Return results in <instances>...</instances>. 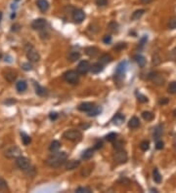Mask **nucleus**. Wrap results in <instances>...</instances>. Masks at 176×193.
<instances>
[{
	"label": "nucleus",
	"instance_id": "nucleus-18",
	"mask_svg": "<svg viewBox=\"0 0 176 193\" xmlns=\"http://www.w3.org/2000/svg\"><path fill=\"white\" fill-rule=\"evenodd\" d=\"M79 165L80 162L78 160H71L66 163V169L67 170H73V169H76Z\"/></svg>",
	"mask_w": 176,
	"mask_h": 193
},
{
	"label": "nucleus",
	"instance_id": "nucleus-3",
	"mask_svg": "<svg viewBox=\"0 0 176 193\" xmlns=\"http://www.w3.org/2000/svg\"><path fill=\"white\" fill-rule=\"evenodd\" d=\"M64 79L71 84H76L78 82V80H79V75H78L77 71L69 70V71H67L64 74Z\"/></svg>",
	"mask_w": 176,
	"mask_h": 193
},
{
	"label": "nucleus",
	"instance_id": "nucleus-8",
	"mask_svg": "<svg viewBox=\"0 0 176 193\" xmlns=\"http://www.w3.org/2000/svg\"><path fill=\"white\" fill-rule=\"evenodd\" d=\"M84 19H85V13L83 12L81 9H77V10L73 11L72 20L75 21L76 22L80 23V22H82L83 21H84Z\"/></svg>",
	"mask_w": 176,
	"mask_h": 193
},
{
	"label": "nucleus",
	"instance_id": "nucleus-43",
	"mask_svg": "<svg viewBox=\"0 0 176 193\" xmlns=\"http://www.w3.org/2000/svg\"><path fill=\"white\" fill-rule=\"evenodd\" d=\"M22 67H23V69L24 70H26V71H29V70H31L32 69V65L30 64V63H24L22 64Z\"/></svg>",
	"mask_w": 176,
	"mask_h": 193
},
{
	"label": "nucleus",
	"instance_id": "nucleus-48",
	"mask_svg": "<svg viewBox=\"0 0 176 193\" xmlns=\"http://www.w3.org/2000/svg\"><path fill=\"white\" fill-rule=\"evenodd\" d=\"M21 29V26L19 25V23H15V25L12 26V31H19Z\"/></svg>",
	"mask_w": 176,
	"mask_h": 193
},
{
	"label": "nucleus",
	"instance_id": "nucleus-54",
	"mask_svg": "<svg viewBox=\"0 0 176 193\" xmlns=\"http://www.w3.org/2000/svg\"><path fill=\"white\" fill-rule=\"evenodd\" d=\"M1 19H2V13L0 12V22H1Z\"/></svg>",
	"mask_w": 176,
	"mask_h": 193
},
{
	"label": "nucleus",
	"instance_id": "nucleus-57",
	"mask_svg": "<svg viewBox=\"0 0 176 193\" xmlns=\"http://www.w3.org/2000/svg\"><path fill=\"white\" fill-rule=\"evenodd\" d=\"M16 1H19V0H16Z\"/></svg>",
	"mask_w": 176,
	"mask_h": 193
},
{
	"label": "nucleus",
	"instance_id": "nucleus-7",
	"mask_svg": "<svg viewBox=\"0 0 176 193\" xmlns=\"http://www.w3.org/2000/svg\"><path fill=\"white\" fill-rule=\"evenodd\" d=\"M90 67H91V65L87 60H81L77 65V72H78V74L84 75L89 71Z\"/></svg>",
	"mask_w": 176,
	"mask_h": 193
},
{
	"label": "nucleus",
	"instance_id": "nucleus-26",
	"mask_svg": "<svg viewBox=\"0 0 176 193\" xmlns=\"http://www.w3.org/2000/svg\"><path fill=\"white\" fill-rule=\"evenodd\" d=\"M93 155H94V149H92V148H88V149H86L85 151L82 153L81 157H82V159L88 160V159H90V158L93 157Z\"/></svg>",
	"mask_w": 176,
	"mask_h": 193
},
{
	"label": "nucleus",
	"instance_id": "nucleus-37",
	"mask_svg": "<svg viewBox=\"0 0 176 193\" xmlns=\"http://www.w3.org/2000/svg\"><path fill=\"white\" fill-rule=\"evenodd\" d=\"M76 193H90L92 192V190L89 187H78L76 190Z\"/></svg>",
	"mask_w": 176,
	"mask_h": 193
},
{
	"label": "nucleus",
	"instance_id": "nucleus-49",
	"mask_svg": "<svg viewBox=\"0 0 176 193\" xmlns=\"http://www.w3.org/2000/svg\"><path fill=\"white\" fill-rule=\"evenodd\" d=\"M147 40H148L147 35H144V37H143V38L141 39V41H140V45H141V46H144V45H145V43L147 42Z\"/></svg>",
	"mask_w": 176,
	"mask_h": 193
},
{
	"label": "nucleus",
	"instance_id": "nucleus-25",
	"mask_svg": "<svg viewBox=\"0 0 176 193\" xmlns=\"http://www.w3.org/2000/svg\"><path fill=\"white\" fill-rule=\"evenodd\" d=\"M60 147H61V143L58 142V140H53L50 144L49 149H50L51 152H56L60 149Z\"/></svg>",
	"mask_w": 176,
	"mask_h": 193
},
{
	"label": "nucleus",
	"instance_id": "nucleus-33",
	"mask_svg": "<svg viewBox=\"0 0 176 193\" xmlns=\"http://www.w3.org/2000/svg\"><path fill=\"white\" fill-rule=\"evenodd\" d=\"M6 190H8L7 182L4 178L0 177V192H3V191H6Z\"/></svg>",
	"mask_w": 176,
	"mask_h": 193
},
{
	"label": "nucleus",
	"instance_id": "nucleus-31",
	"mask_svg": "<svg viewBox=\"0 0 176 193\" xmlns=\"http://www.w3.org/2000/svg\"><path fill=\"white\" fill-rule=\"evenodd\" d=\"M161 135H163V128H161V126H157L154 133V139L157 140L161 136Z\"/></svg>",
	"mask_w": 176,
	"mask_h": 193
},
{
	"label": "nucleus",
	"instance_id": "nucleus-32",
	"mask_svg": "<svg viewBox=\"0 0 176 193\" xmlns=\"http://www.w3.org/2000/svg\"><path fill=\"white\" fill-rule=\"evenodd\" d=\"M142 116H143V118H144L146 121H152L153 119H154V114L152 113L151 111H144L142 113Z\"/></svg>",
	"mask_w": 176,
	"mask_h": 193
},
{
	"label": "nucleus",
	"instance_id": "nucleus-52",
	"mask_svg": "<svg viewBox=\"0 0 176 193\" xmlns=\"http://www.w3.org/2000/svg\"><path fill=\"white\" fill-rule=\"evenodd\" d=\"M153 0H141V2L142 3H144V4H149L150 2H152Z\"/></svg>",
	"mask_w": 176,
	"mask_h": 193
},
{
	"label": "nucleus",
	"instance_id": "nucleus-11",
	"mask_svg": "<svg viewBox=\"0 0 176 193\" xmlns=\"http://www.w3.org/2000/svg\"><path fill=\"white\" fill-rule=\"evenodd\" d=\"M46 26V21L44 19H36L31 22V27L34 30H40L44 29Z\"/></svg>",
	"mask_w": 176,
	"mask_h": 193
},
{
	"label": "nucleus",
	"instance_id": "nucleus-35",
	"mask_svg": "<svg viewBox=\"0 0 176 193\" xmlns=\"http://www.w3.org/2000/svg\"><path fill=\"white\" fill-rule=\"evenodd\" d=\"M117 136H118V134H115V133H110L109 135L106 136V140H107L108 142H114V140H117Z\"/></svg>",
	"mask_w": 176,
	"mask_h": 193
},
{
	"label": "nucleus",
	"instance_id": "nucleus-55",
	"mask_svg": "<svg viewBox=\"0 0 176 193\" xmlns=\"http://www.w3.org/2000/svg\"><path fill=\"white\" fill-rule=\"evenodd\" d=\"M173 114H174V116H176V109H175V110L173 111Z\"/></svg>",
	"mask_w": 176,
	"mask_h": 193
},
{
	"label": "nucleus",
	"instance_id": "nucleus-15",
	"mask_svg": "<svg viewBox=\"0 0 176 193\" xmlns=\"http://www.w3.org/2000/svg\"><path fill=\"white\" fill-rule=\"evenodd\" d=\"M124 119H125V117H124L122 114H120V113H118V114H115L114 116V118H113V123L115 125V126H120L121 125L123 122H124Z\"/></svg>",
	"mask_w": 176,
	"mask_h": 193
},
{
	"label": "nucleus",
	"instance_id": "nucleus-17",
	"mask_svg": "<svg viewBox=\"0 0 176 193\" xmlns=\"http://www.w3.org/2000/svg\"><path fill=\"white\" fill-rule=\"evenodd\" d=\"M90 70L92 73L94 74H97V73H100L104 70V65L100 64V63H97V64H94L92 67H90Z\"/></svg>",
	"mask_w": 176,
	"mask_h": 193
},
{
	"label": "nucleus",
	"instance_id": "nucleus-28",
	"mask_svg": "<svg viewBox=\"0 0 176 193\" xmlns=\"http://www.w3.org/2000/svg\"><path fill=\"white\" fill-rule=\"evenodd\" d=\"M21 136H22V142L25 145H29L31 143V138L26 133H21Z\"/></svg>",
	"mask_w": 176,
	"mask_h": 193
},
{
	"label": "nucleus",
	"instance_id": "nucleus-38",
	"mask_svg": "<svg viewBox=\"0 0 176 193\" xmlns=\"http://www.w3.org/2000/svg\"><path fill=\"white\" fill-rule=\"evenodd\" d=\"M168 29H176V17L172 18L168 22Z\"/></svg>",
	"mask_w": 176,
	"mask_h": 193
},
{
	"label": "nucleus",
	"instance_id": "nucleus-56",
	"mask_svg": "<svg viewBox=\"0 0 176 193\" xmlns=\"http://www.w3.org/2000/svg\"><path fill=\"white\" fill-rule=\"evenodd\" d=\"M173 54H176V49H175V50L173 51ZM175 58H176V57H175Z\"/></svg>",
	"mask_w": 176,
	"mask_h": 193
},
{
	"label": "nucleus",
	"instance_id": "nucleus-23",
	"mask_svg": "<svg viewBox=\"0 0 176 193\" xmlns=\"http://www.w3.org/2000/svg\"><path fill=\"white\" fill-rule=\"evenodd\" d=\"M101 112H102V108L100 106H95L94 105V107L92 108L91 110H89L87 112V115L89 117H94V116L99 115Z\"/></svg>",
	"mask_w": 176,
	"mask_h": 193
},
{
	"label": "nucleus",
	"instance_id": "nucleus-46",
	"mask_svg": "<svg viewBox=\"0 0 176 193\" xmlns=\"http://www.w3.org/2000/svg\"><path fill=\"white\" fill-rule=\"evenodd\" d=\"M49 118L52 121L56 120L58 118V113H57V112H51V113L49 114Z\"/></svg>",
	"mask_w": 176,
	"mask_h": 193
},
{
	"label": "nucleus",
	"instance_id": "nucleus-16",
	"mask_svg": "<svg viewBox=\"0 0 176 193\" xmlns=\"http://www.w3.org/2000/svg\"><path fill=\"white\" fill-rule=\"evenodd\" d=\"M85 53L87 56H89V57L94 58L99 54V50L97 49L96 47H87L85 49Z\"/></svg>",
	"mask_w": 176,
	"mask_h": 193
},
{
	"label": "nucleus",
	"instance_id": "nucleus-2",
	"mask_svg": "<svg viewBox=\"0 0 176 193\" xmlns=\"http://www.w3.org/2000/svg\"><path fill=\"white\" fill-rule=\"evenodd\" d=\"M64 138L72 142H79L82 139V134L77 130H69L64 133Z\"/></svg>",
	"mask_w": 176,
	"mask_h": 193
},
{
	"label": "nucleus",
	"instance_id": "nucleus-39",
	"mask_svg": "<svg viewBox=\"0 0 176 193\" xmlns=\"http://www.w3.org/2000/svg\"><path fill=\"white\" fill-rule=\"evenodd\" d=\"M168 92L170 94H176V82H172L168 86Z\"/></svg>",
	"mask_w": 176,
	"mask_h": 193
},
{
	"label": "nucleus",
	"instance_id": "nucleus-47",
	"mask_svg": "<svg viewBox=\"0 0 176 193\" xmlns=\"http://www.w3.org/2000/svg\"><path fill=\"white\" fill-rule=\"evenodd\" d=\"M111 41H112V36H110V35H106L103 38V42L106 44L111 43Z\"/></svg>",
	"mask_w": 176,
	"mask_h": 193
},
{
	"label": "nucleus",
	"instance_id": "nucleus-41",
	"mask_svg": "<svg viewBox=\"0 0 176 193\" xmlns=\"http://www.w3.org/2000/svg\"><path fill=\"white\" fill-rule=\"evenodd\" d=\"M108 4V0H96V5L99 7H105Z\"/></svg>",
	"mask_w": 176,
	"mask_h": 193
},
{
	"label": "nucleus",
	"instance_id": "nucleus-51",
	"mask_svg": "<svg viewBox=\"0 0 176 193\" xmlns=\"http://www.w3.org/2000/svg\"><path fill=\"white\" fill-rule=\"evenodd\" d=\"M168 102V100H167V98H161V100L160 101V105H165V103H167Z\"/></svg>",
	"mask_w": 176,
	"mask_h": 193
},
{
	"label": "nucleus",
	"instance_id": "nucleus-5",
	"mask_svg": "<svg viewBox=\"0 0 176 193\" xmlns=\"http://www.w3.org/2000/svg\"><path fill=\"white\" fill-rule=\"evenodd\" d=\"M114 159L118 164H124V163H126L128 156H127L126 152L124 151L123 149H119L114 155Z\"/></svg>",
	"mask_w": 176,
	"mask_h": 193
},
{
	"label": "nucleus",
	"instance_id": "nucleus-1",
	"mask_svg": "<svg viewBox=\"0 0 176 193\" xmlns=\"http://www.w3.org/2000/svg\"><path fill=\"white\" fill-rule=\"evenodd\" d=\"M68 155L66 152H53L51 156L46 160V164L51 168H58L67 161Z\"/></svg>",
	"mask_w": 176,
	"mask_h": 193
},
{
	"label": "nucleus",
	"instance_id": "nucleus-29",
	"mask_svg": "<svg viewBox=\"0 0 176 193\" xmlns=\"http://www.w3.org/2000/svg\"><path fill=\"white\" fill-rule=\"evenodd\" d=\"M153 178H154L155 182H157V183L161 182V176L157 169H155V170L153 171Z\"/></svg>",
	"mask_w": 176,
	"mask_h": 193
},
{
	"label": "nucleus",
	"instance_id": "nucleus-6",
	"mask_svg": "<svg viewBox=\"0 0 176 193\" xmlns=\"http://www.w3.org/2000/svg\"><path fill=\"white\" fill-rule=\"evenodd\" d=\"M22 151L21 149L18 146H12L10 148H8L5 151V156L9 159H13V158H17L21 155Z\"/></svg>",
	"mask_w": 176,
	"mask_h": 193
},
{
	"label": "nucleus",
	"instance_id": "nucleus-19",
	"mask_svg": "<svg viewBox=\"0 0 176 193\" xmlns=\"http://www.w3.org/2000/svg\"><path fill=\"white\" fill-rule=\"evenodd\" d=\"M112 60H113V58L111 57V55H109V54H104L99 58V63L102 64L103 65L110 64Z\"/></svg>",
	"mask_w": 176,
	"mask_h": 193
},
{
	"label": "nucleus",
	"instance_id": "nucleus-42",
	"mask_svg": "<svg viewBox=\"0 0 176 193\" xmlns=\"http://www.w3.org/2000/svg\"><path fill=\"white\" fill-rule=\"evenodd\" d=\"M137 98H138V101L140 102H148V98L144 95H142V94H137Z\"/></svg>",
	"mask_w": 176,
	"mask_h": 193
},
{
	"label": "nucleus",
	"instance_id": "nucleus-20",
	"mask_svg": "<svg viewBox=\"0 0 176 193\" xmlns=\"http://www.w3.org/2000/svg\"><path fill=\"white\" fill-rule=\"evenodd\" d=\"M139 126H140V120H139V118H137V117H135V116L132 117V118L128 122V127L131 129H136Z\"/></svg>",
	"mask_w": 176,
	"mask_h": 193
},
{
	"label": "nucleus",
	"instance_id": "nucleus-13",
	"mask_svg": "<svg viewBox=\"0 0 176 193\" xmlns=\"http://www.w3.org/2000/svg\"><path fill=\"white\" fill-rule=\"evenodd\" d=\"M94 107V105L92 102H82L78 105V110L83 111V112H88Z\"/></svg>",
	"mask_w": 176,
	"mask_h": 193
},
{
	"label": "nucleus",
	"instance_id": "nucleus-36",
	"mask_svg": "<svg viewBox=\"0 0 176 193\" xmlns=\"http://www.w3.org/2000/svg\"><path fill=\"white\" fill-rule=\"evenodd\" d=\"M118 25L115 22H111L109 23V29H110V30H112L113 32H117L118 31Z\"/></svg>",
	"mask_w": 176,
	"mask_h": 193
},
{
	"label": "nucleus",
	"instance_id": "nucleus-9",
	"mask_svg": "<svg viewBox=\"0 0 176 193\" xmlns=\"http://www.w3.org/2000/svg\"><path fill=\"white\" fill-rule=\"evenodd\" d=\"M26 58L27 60H30V62H32V63H37L38 60H40V56L39 54L36 52L34 49H30L26 52Z\"/></svg>",
	"mask_w": 176,
	"mask_h": 193
},
{
	"label": "nucleus",
	"instance_id": "nucleus-24",
	"mask_svg": "<svg viewBox=\"0 0 176 193\" xmlns=\"http://www.w3.org/2000/svg\"><path fill=\"white\" fill-rule=\"evenodd\" d=\"M144 13H145V10L144 9H140V10H137L135 11L133 14H132V16H131V20L132 21H138L139 19H141V17L144 15Z\"/></svg>",
	"mask_w": 176,
	"mask_h": 193
},
{
	"label": "nucleus",
	"instance_id": "nucleus-30",
	"mask_svg": "<svg viewBox=\"0 0 176 193\" xmlns=\"http://www.w3.org/2000/svg\"><path fill=\"white\" fill-rule=\"evenodd\" d=\"M16 77H17L16 73L13 72V71H7L5 73V78H6V80H8L9 82H13L14 80L16 79Z\"/></svg>",
	"mask_w": 176,
	"mask_h": 193
},
{
	"label": "nucleus",
	"instance_id": "nucleus-4",
	"mask_svg": "<svg viewBox=\"0 0 176 193\" xmlns=\"http://www.w3.org/2000/svg\"><path fill=\"white\" fill-rule=\"evenodd\" d=\"M16 165L17 167L21 169V170H27V169L30 168V160L27 159L26 157H24V156H20L16 158Z\"/></svg>",
	"mask_w": 176,
	"mask_h": 193
},
{
	"label": "nucleus",
	"instance_id": "nucleus-21",
	"mask_svg": "<svg viewBox=\"0 0 176 193\" xmlns=\"http://www.w3.org/2000/svg\"><path fill=\"white\" fill-rule=\"evenodd\" d=\"M134 60H135V62L138 64V65L140 67H144L145 64H146V59L144 56L142 55H136L135 57H134Z\"/></svg>",
	"mask_w": 176,
	"mask_h": 193
},
{
	"label": "nucleus",
	"instance_id": "nucleus-53",
	"mask_svg": "<svg viewBox=\"0 0 176 193\" xmlns=\"http://www.w3.org/2000/svg\"><path fill=\"white\" fill-rule=\"evenodd\" d=\"M15 17H16V14H15V13H13L12 15H11V19H14Z\"/></svg>",
	"mask_w": 176,
	"mask_h": 193
},
{
	"label": "nucleus",
	"instance_id": "nucleus-27",
	"mask_svg": "<svg viewBox=\"0 0 176 193\" xmlns=\"http://www.w3.org/2000/svg\"><path fill=\"white\" fill-rule=\"evenodd\" d=\"M68 58H69V60H71V62H76V60H79V58H80V54L78 53V52H71Z\"/></svg>",
	"mask_w": 176,
	"mask_h": 193
},
{
	"label": "nucleus",
	"instance_id": "nucleus-34",
	"mask_svg": "<svg viewBox=\"0 0 176 193\" xmlns=\"http://www.w3.org/2000/svg\"><path fill=\"white\" fill-rule=\"evenodd\" d=\"M140 148L143 150V151H147V150L150 148V142L149 140H143V142L140 143Z\"/></svg>",
	"mask_w": 176,
	"mask_h": 193
},
{
	"label": "nucleus",
	"instance_id": "nucleus-14",
	"mask_svg": "<svg viewBox=\"0 0 176 193\" xmlns=\"http://www.w3.org/2000/svg\"><path fill=\"white\" fill-rule=\"evenodd\" d=\"M34 86H35V93H36V95H38L40 97H45V96H47L48 95V91L46 90V89L42 86H40L39 84H34Z\"/></svg>",
	"mask_w": 176,
	"mask_h": 193
},
{
	"label": "nucleus",
	"instance_id": "nucleus-44",
	"mask_svg": "<svg viewBox=\"0 0 176 193\" xmlns=\"http://www.w3.org/2000/svg\"><path fill=\"white\" fill-rule=\"evenodd\" d=\"M124 48H126V44L125 43H118V44H117L114 46V49L115 50H122V49H124Z\"/></svg>",
	"mask_w": 176,
	"mask_h": 193
},
{
	"label": "nucleus",
	"instance_id": "nucleus-12",
	"mask_svg": "<svg viewBox=\"0 0 176 193\" xmlns=\"http://www.w3.org/2000/svg\"><path fill=\"white\" fill-rule=\"evenodd\" d=\"M36 5L39 8V10L43 13L49 9V3L47 0H37V1H36Z\"/></svg>",
	"mask_w": 176,
	"mask_h": 193
},
{
	"label": "nucleus",
	"instance_id": "nucleus-40",
	"mask_svg": "<svg viewBox=\"0 0 176 193\" xmlns=\"http://www.w3.org/2000/svg\"><path fill=\"white\" fill-rule=\"evenodd\" d=\"M160 64V56L156 54L154 55V57H153V64H155V65H157V64Z\"/></svg>",
	"mask_w": 176,
	"mask_h": 193
},
{
	"label": "nucleus",
	"instance_id": "nucleus-50",
	"mask_svg": "<svg viewBox=\"0 0 176 193\" xmlns=\"http://www.w3.org/2000/svg\"><path fill=\"white\" fill-rule=\"evenodd\" d=\"M102 146H103V143H102V142H100V143H98L95 144L94 149H99V148H101Z\"/></svg>",
	"mask_w": 176,
	"mask_h": 193
},
{
	"label": "nucleus",
	"instance_id": "nucleus-10",
	"mask_svg": "<svg viewBox=\"0 0 176 193\" xmlns=\"http://www.w3.org/2000/svg\"><path fill=\"white\" fill-rule=\"evenodd\" d=\"M125 70H126V63L123 62V63H120L118 67L117 70H115V74L114 76L117 78H123L124 77V74H125Z\"/></svg>",
	"mask_w": 176,
	"mask_h": 193
},
{
	"label": "nucleus",
	"instance_id": "nucleus-22",
	"mask_svg": "<svg viewBox=\"0 0 176 193\" xmlns=\"http://www.w3.org/2000/svg\"><path fill=\"white\" fill-rule=\"evenodd\" d=\"M16 88H17V91L19 93H23L26 90L27 84H26V81H24V80H21V81H19L16 84Z\"/></svg>",
	"mask_w": 176,
	"mask_h": 193
},
{
	"label": "nucleus",
	"instance_id": "nucleus-45",
	"mask_svg": "<svg viewBox=\"0 0 176 193\" xmlns=\"http://www.w3.org/2000/svg\"><path fill=\"white\" fill-rule=\"evenodd\" d=\"M164 146V143L163 142H161V140H157V143H156V148H157V149H163Z\"/></svg>",
	"mask_w": 176,
	"mask_h": 193
}]
</instances>
